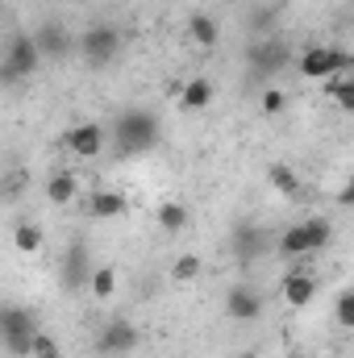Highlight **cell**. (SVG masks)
Segmentation results:
<instances>
[{"label":"cell","instance_id":"cell-24","mask_svg":"<svg viewBox=\"0 0 354 358\" xmlns=\"http://www.w3.org/2000/svg\"><path fill=\"white\" fill-rule=\"evenodd\" d=\"M200 271H204V263H200L196 255H179L176 263H171V279H176V283H196Z\"/></svg>","mask_w":354,"mask_h":358},{"label":"cell","instance_id":"cell-26","mask_svg":"<svg viewBox=\"0 0 354 358\" xmlns=\"http://www.w3.org/2000/svg\"><path fill=\"white\" fill-rule=\"evenodd\" d=\"M334 321H338L342 329H354V292L351 287L338 296V304H334Z\"/></svg>","mask_w":354,"mask_h":358},{"label":"cell","instance_id":"cell-4","mask_svg":"<svg viewBox=\"0 0 354 358\" xmlns=\"http://www.w3.org/2000/svg\"><path fill=\"white\" fill-rule=\"evenodd\" d=\"M296 67H300L304 80H330V76H351L354 59L342 46H304Z\"/></svg>","mask_w":354,"mask_h":358},{"label":"cell","instance_id":"cell-12","mask_svg":"<svg viewBox=\"0 0 354 358\" xmlns=\"http://www.w3.org/2000/svg\"><path fill=\"white\" fill-rule=\"evenodd\" d=\"M129 213V200L113 187H96L88 196V217L92 221H113V217H125Z\"/></svg>","mask_w":354,"mask_h":358},{"label":"cell","instance_id":"cell-8","mask_svg":"<svg viewBox=\"0 0 354 358\" xmlns=\"http://www.w3.org/2000/svg\"><path fill=\"white\" fill-rule=\"evenodd\" d=\"M225 317L238 321V325L259 321V317H263V296H259V287H250V283H234V287L225 292Z\"/></svg>","mask_w":354,"mask_h":358},{"label":"cell","instance_id":"cell-17","mask_svg":"<svg viewBox=\"0 0 354 358\" xmlns=\"http://www.w3.org/2000/svg\"><path fill=\"white\" fill-rule=\"evenodd\" d=\"M179 104H183L187 113H204V108L213 104V84H208V80H187L183 92H179Z\"/></svg>","mask_w":354,"mask_h":358},{"label":"cell","instance_id":"cell-1","mask_svg":"<svg viewBox=\"0 0 354 358\" xmlns=\"http://www.w3.org/2000/svg\"><path fill=\"white\" fill-rule=\"evenodd\" d=\"M113 142H117V150H121L125 159L155 150V146H159V117L146 113V108H125V113H117Z\"/></svg>","mask_w":354,"mask_h":358},{"label":"cell","instance_id":"cell-6","mask_svg":"<svg viewBox=\"0 0 354 358\" xmlns=\"http://www.w3.org/2000/svg\"><path fill=\"white\" fill-rule=\"evenodd\" d=\"M138 342H142V334H138V325L134 321H125V317H113L104 329H100V338H96V350L104 358H125L138 350Z\"/></svg>","mask_w":354,"mask_h":358},{"label":"cell","instance_id":"cell-25","mask_svg":"<svg viewBox=\"0 0 354 358\" xmlns=\"http://www.w3.org/2000/svg\"><path fill=\"white\" fill-rule=\"evenodd\" d=\"M29 358H63V346H59V338H50V334H34V342H29Z\"/></svg>","mask_w":354,"mask_h":358},{"label":"cell","instance_id":"cell-28","mask_svg":"<svg viewBox=\"0 0 354 358\" xmlns=\"http://www.w3.org/2000/svg\"><path fill=\"white\" fill-rule=\"evenodd\" d=\"M283 104H288V96L279 88H267L263 92V117H275V113H283Z\"/></svg>","mask_w":354,"mask_h":358},{"label":"cell","instance_id":"cell-22","mask_svg":"<svg viewBox=\"0 0 354 358\" xmlns=\"http://www.w3.org/2000/svg\"><path fill=\"white\" fill-rule=\"evenodd\" d=\"M267 179H271V187H275L279 196H300V176H296L292 167H283V163H275V167L267 171Z\"/></svg>","mask_w":354,"mask_h":358},{"label":"cell","instance_id":"cell-21","mask_svg":"<svg viewBox=\"0 0 354 358\" xmlns=\"http://www.w3.org/2000/svg\"><path fill=\"white\" fill-rule=\"evenodd\" d=\"M42 242H46V238H42V229H38L34 221H21V225L13 229V246H17L21 255H38Z\"/></svg>","mask_w":354,"mask_h":358},{"label":"cell","instance_id":"cell-29","mask_svg":"<svg viewBox=\"0 0 354 358\" xmlns=\"http://www.w3.org/2000/svg\"><path fill=\"white\" fill-rule=\"evenodd\" d=\"M351 200H354V187H351V183H346V187H342V192H338V204H342V208H346V204H351Z\"/></svg>","mask_w":354,"mask_h":358},{"label":"cell","instance_id":"cell-31","mask_svg":"<svg viewBox=\"0 0 354 358\" xmlns=\"http://www.w3.org/2000/svg\"><path fill=\"white\" fill-rule=\"evenodd\" d=\"M0 192H4V179H0Z\"/></svg>","mask_w":354,"mask_h":358},{"label":"cell","instance_id":"cell-2","mask_svg":"<svg viewBox=\"0 0 354 358\" xmlns=\"http://www.w3.org/2000/svg\"><path fill=\"white\" fill-rule=\"evenodd\" d=\"M38 334V317L34 308H0V346L8 358H29V342Z\"/></svg>","mask_w":354,"mask_h":358},{"label":"cell","instance_id":"cell-10","mask_svg":"<svg viewBox=\"0 0 354 358\" xmlns=\"http://www.w3.org/2000/svg\"><path fill=\"white\" fill-rule=\"evenodd\" d=\"M279 292H283V300H288L292 308H304V304H313V296H317V275H313V271H304V267L288 271Z\"/></svg>","mask_w":354,"mask_h":358},{"label":"cell","instance_id":"cell-27","mask_svg":"<svg viewBox=\"0 0 354 358\" xmlns=\"http://www.w3.org/2000/svg\"><path fill=\"white\" fill-rule=\"evenodd\" d=\"M263 250H267V234H263V229L246 234V238H242V246H238V255H242V259H259Z\"/></svg>","mask_w":354,"mask_h":358},{"label":"cell","instance_id":"cell-9","mask_svg":"<svg viewBox=\"0 0 354 358\" xmlns=\"http://www.w3.org/2000/svg\"><path fill=\"white\" fill-rule=\"evenodd\" d=\"M288 59H292L288 42H255V46H250V67H255V76H259V80L279 76V71L288 67Z\"/></svg>","mask_w":354,"mask_h":358},{"label":"cell","instance_id":"cell-11","mask_svg":"<svg viewBox=\"0 0 354 358\" xmlns=\"http://www.w3.org/2000/svg\"><path fill=\"white\" fill-rule=\"evenodd\" d=\"M88 275H92L88 246H84V242H71V246H67V259H63V287H67V292L88 287Z\"/></svg>","mask_w":354,"mask_h":358},{"label":"cell","instance_id":"cell-18","mask_svg":"<svg viewBox=\"0 0 354 358\" xmlns=\"http://www.w3.org/2000/svg\"><path fill=\"white\" fill-rule=\"evenodd\" d=\"M279 255H288V259H304V255H313V250H309L304 221H300V225H288V229L279 234Z\"/></svg>","mask_w":354,"mask_h":358},{"label":"cell","instance_id":"cell-3","mask_svg":"<svg viewBox=\"0 0 354 358\" xmlns=\"http://www.w3.org/2000/svg\"><path fill=\"white\" fill-rule=\"evenodd\" d=\"M42 63V50L34 42V34H17L8 46H4V63H0V84H17V80H29Z\"/></svg>","mask_w":354,"mask_h":358},{"label":"cell","instance_id":"cell-15","mask_svg":"<svg viewBox=\"0 0 354 358\" xmlns=\"http://www.w3.org/2000/svg\"><path fill=\"white\" fill-rule=\"evenodd\" d=\"M76 196H80L76 171H50V179H46V200L50 204H71Z\"/></svg>","mask_w":354,"mask_h":358},{"label":"cell","instance_id":"cell-19","mask_svg":"<svg viewBox=\"0 0 354 358\" xmlns=\"http://www.w3.org/2000/svg\"><path fill=\"white\" fill-rule=\"evenodd\" d=\"M325 92L334 96V104L342 108V113H354V80L351 76H330V80H321Z\"/></svg>","mask_w":354,"mask_h":358},{"label":"cell","instance_id":"cell-16","mask_svg":"<svg viewBox=\"0 0 354 358\" xmlns=\"http://www.w3.org/2000/svg\"><path fill=\"white\" fill-rule=\"evenodd\" d=\"M155 221H159V229H163V234H183V229H187V221H192V213H187L179 200H167V204H159V208H155Z\"/></svg>","mask_w":354,"mask_h":358},{"label":"cell","instance_id":"cell-7","mask_svg":"<svg viewBox=\"0 0 354 358\" xmlns=\"http://www.w3.org/2000/svg\"><path fill=\"white\" fill-rule=\"evenodd\" d=\"M59 146H67L76 159H100V155H104V146H108V134H104V125H100V121H84V125L67 129V134L59 138Z\"/></svg>","mask_w":354,"mask_h":358},{"label":"cell","instance_id":"cell-20","mask_svg":"<svg viewBox=\"0 0 354 358\" xmlns=\"http://www.w3.org/2000/svg\"><path fill=\"white\" fill-rule=\"evenodd\" d=\"M88 292L96 296V300H113V296H117V271L113 267H92Z\"/></svg>","mask_w":354,"mask_h":358},{"label":"cell","instance_id":"cell-30","mask_svg":"<svg viewBox=\"0 0 354 358\" xmlns=\"http://www.w3.org/2000/svg\"><path fill=\"white\" fill-rule=\"evenodd\" d=\"M238 358H259V355H255V350H246V355H238Z\"/></svg>","mask_w":354,"mask_h":358},{"label":"cell","instance_id":"cell-23","mask_svg":"<svg viewBox=\"0 0 354 358\" xmlns=\"http://www.w3.org/2000/svg\"><path fill=\"white\" fill-rule=\"evenodd\" d=\"M304 234H309V250L317 255V250H325V246H330V238H334V225H330L325 217H309V221H304Z\"/></svg>","mask_w":354,"mask_h":358},{"label":"cell","instance_id":"cell-13","mask_svg":"<svg viewBox=\"0 0 354 358\" xmlns=\"http://www.w3.org/2000/svg\"><path fill=\"white\" fill-rule=\"evenodd\" d=\"M34 42H38V50H42V59H50V55L63 59V55H71V46H76L63 25H42V29L34 34Z\"/></svg>","mask_w":354,"mask_h":358},{"label":"cell","instance_id":"cell-5","mask_svg":"<svg viewBox=\"0 0 354 358\" xmlns=\"http://www.w3.org/2000/svg\"><path fill=\"white\" fill-rule=\"evenodd\" d=\"M76 46H80V55H84L88 67H108V63L121 55V29L108 25V21H96V25L84 29V38H80Z\"/></svg>","mask_w":354,"mask_h":358},{"label":"cell","instance_id":"cell-14","mask_svg":"<svg viewBox=\"0 0 354 358\" xmlns=\"http://www.w3.org/2000/svg\"><path fill=\"white\" fill-rule=\"evenodd\" d=\"M187 38L196 42V46H217L221 42V25L208 17V13H187Z\"/></svg>","mask_w":354,"mask_h":358}]
</instances>
